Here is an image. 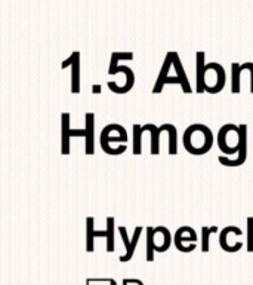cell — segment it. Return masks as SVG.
<instances>
[{
    "instance_id": "cell-1",
    "label": "cell",
    "mask_w": 253,
    "mask_h": 285,
    "mask_svg": "<svg viewBox=\"0 0 253 285\" xmlns=\"http://www.w3.org/2000/svg\"><path fill=\"white\" fill-rule=\"evenodd\" d=\"M165 85H179L182 93H185V94L192 93V88H191L187 73L184 70L182 61H181L178 52H175V51H170L166 54L160 73L157 76V81L153 87V94H160L163 91Z\"/></svg>"
},
{
    "instance_id": "cell-2",
    "label": "cell",
    "mask_w": 253,
    "mask_h": 285,
    "mask_svg": "<svg viewBox=\"0 0 253 285\" xmlns=\"http://www.w3.org/2000/svg\"><path fill=\"white\" fill-rule=\"evenodd\" d=\"M184 149L194 156L206 155L213 147V132L203 123H194L185 128L182 135Z\"/></svg>"
},
{
    "instance_id": "cell-3",
    "label": "cell",
    "mask_w": 253,
    "mask_h": 285,
    "mask_svg": "<svg viewBox=\"0 0 253 285\" xmlns=\"http://www.w3.org/2000/svg\"><path fill=\"white\" fill-rule=\"evenodd\" d=\"M129 135L125 126L119 123H110L102 128L99 135V144L104 153L110 156H119L123 155L127 150Z\"/></svg>"
},
{
    "instance_id": "cell-4",
    "label": "cell",
    "mask_w": 253,
    "mask_h": 285,
    "mask_svg": "<svg viewBox=\"0 0 253 285\" xmlns=\"http://www.w3.org/2000/svg\"><path fill=\"white\" fill-rule=\"evenodd\" d=\"M110 76H117L116 81L107 82V87L111 93L114 94H126L135 87V73L130 67L127 66H117L114 69H108L107 72Z\"/></svg>"
},
{
    "instance_id": "cell-5",
    "label": "cell",
    "mask_w": 253,
    "mask_h": 285,
    "mask_svg": "<svg viewBox=\"0 0 253 285\" xmlns=\"http://www.w3.org/2000/svg\"><path fill=\"white\" fill-rule=\"evenodd\" d=\"M225 84H227V75L222 64L207 63L204 67V76H203L204 91L209 94H218L225 88Z\"/></svg>"
},
{
    "instance_id": "cell-6",
    "label": "cell",
    "mask_w": 253,
    "mask_h": 285,
    "mask_svg": "<svg viewBox=\"0 0 253 285\" xmlns=\"http://www.w3.org/2000/svg\"><path fill=\"white\" fill-rule=\"evenodd\" d=\"M117 232L123 241V247H125V254H122L119 257V260L122 263H126V262H130L135 256V251H136V247L139 244V238H142V226H136L135 230H133V235L132 238L127 235V229L125 226H117Z\"/></svg>"
},
{
    "instance_id": "cell-7",
    "label": "cell",
    "mask_w": 253,
    "mask_h": 285,
    "mask_svg": "<svg viewBox=\"0 0 253 285\" xmlns=\"http://www.w3.org/2000/svg\"><path fill=\"white\" fill-rule=\"evenodd\" d=\"M198 236L197 232L190 226H181L173 235V244L181 253H192L197 248Z\"/></svg>"
},
{
    "instance_id": "cell-8",
    "label": "cell",
    "mask_w": 253,
    "mask_h": 285,
    "mask_svg": "<svg viewBox=\"0 0 253 285\" xmlns=\"http://www.w3.org/2000/svg\"><path fill=\"white\" fill-rule=\"evenodd\" d=\"M243 235V230L239 226H225L219 232V245L227 253H237L242 250L243 242L239 239Z\"/></svg>"
},
{
    "instance_id": "cell-9",
    "label": "cell",
    "mask_w": 253,
    "mask_h": 285,
    "mask_svg": "<svg viewBox=\"0 0 253 285\" xmlns=\"http://www.w3.org/2000/svg\"><path fill=\"white\" fill-rule=\"evenodd\" d=\"M71 67V91L80 93V52H73L65 61L61 63V69Z\"/></svg>"
},
{
    "instance_id": "cell-10",
    "label": "cell",
    "mask_w": 253,
    "mask_h": 285,
    "mask_svg": "<svg viewBox=\"0 0 253 285\" xmlns=\"http://www.w3.org/2000/svg\"><path fill=\"white\" fill-rule=\"evenodd\" d=\"M153 239L156 253H166L173 242V236L166 226H156L153 232Z\"/></svg>"
},
{
    "instance_id": "cell-11",
    "label": "cell",
    "mask_w": 253,
    "mask_h": 285,
    "mask_svg": "<svg viewBox=\"0 0 253 285\" xmlns=\"http://www.w3.org/2000/svg\"><path fill=\"white\" fill-rule=\"evenodd\" d=\"M71 152V116L70 113L61 114V153L70 155Z\"/></svg>"
},
{
    "instance_id": "cell-12",
    "label": "cell",
    "mask_w": 253,
    "mask_h": 285,
    "mask_svg": "<svg viewBox=\"0 0 253 285\" xmlns=\"http://www.w3.org/2000/svg\"><path fill=\"white\" fill-rule=\"evenodd\" d=\"M96 238H107V229L105 230L95 229V218L87 217L86 218V251L87 253L95 251V239Z\"/></svg>"
},
{
    "instance_id": "cell-13",
    "label": "cell",
    "mask_w": 253,
    "mask_h": 285,
    "mask_svg": "<svg viewBox=\"0 0 253 285\" xmlns=\"http://www.w3.org/2000/svg\"><path fill=\"white\" fill-rule=\"evenodd\" d=\"M84 119H86V125H84L86 147H84V152H86V155H93L95 153V114L86 113Z\"/></svg>"
},
{
    "instance_id": "cell-14",
    "label": "cell",
    "mask_w": 253,
    "mask_h": 285,
    "mask_svg": "<svg viewBox=\"0 0 253 285\" xmlns=\"http://www.w3.org/2000/svg\"><path fill=\"white\" fill-rule=\"evenodd\" d=\"M206 54L203 51H198L195 54V93L203 94L204 87H203V76H204V67H206Z\"/></svg>"
},
{
    "instance_id": "cell-15",
    "label": "cell",
    "mask_w": 253,
    "mask_h": 285,
    "mask_svg": "<svg viewBox=\"0 0 253 285\" xmlns=\"http://www.w3.org/2000/svg\"><path fill=\"white\" fill-rule=\"evenodd\" d=\"M150 132L151 134V147L150 152L153 156H157L160 153V140L163 135V128L162 126H156L154 123H147L144 125V132Z\"/></svg>"
},
{
    "instance_id": "cell-16",
    "label": "cell",
    "mask_w": 253,
    "mask_h": 285,
    "mask_svg": "<svg viewBox=\"0 0 253 285\" xmlns=\"http://www.w3.org/2000/svg\"><path fill=\"white\" fill-rule=\"evenodd\" d=\"M242 91V76H240V64H231V93L239 94Z\"/></svg>"
},
{
    "instance_id": "cell-17",
    "label": "cell",
    "mask_w": 253,
    "mask_h": 285,
    "mask_svg": "<svg viewBox=\"0 0 253 285\" xmlns=\"http://www.w3.org/2000/svg\"><path fill=\"white\" fill-rule=\"evenodd\" d=\"M142 135H144V126L139 125V123H135L133 125V146H132V150H133V155H141L142 153Z\"/></svg>"
},
{
    "instance_id": "cell-18",
    "label": "cell",
    "mask_w": 253,
    "mask_h": 285,
    "mask_svg": "<svg viewBox=\"0 0 253 285\" xmlns=\"http://www.w3.org/2000/svg\"><path fill=\"white\" fill-rule=\"evenodd\" d=\"M219 229L216 226H203L201 227V251L207 253L209 251V241L213 233H216Z\"/></svg>"
},
{
    "instance_id": "cell-19",
    "label": "cell",
    "mask_w": 253,
    "mask_h": 285,
    "mask_svg": "<svg viewBox=\"0 0 253 285\" xmlns=\"http://www.w3.org/2000/svg\"><path fill=\"white\" fill-rule=\"evenodd\" d=\"M114 232H116V224H114V217L107 218V251L113 253L114 251Z\"/></svg>"
},
{
    "instance_id": "cell-20",
    "label": "cell",
    "mask_w": 253,
    "mask_h": 285,
    "mask_svg": "<svg viewBox=\"0 0 253 285\" xmlns=\"http://www.w3.org/2000/svg\"><path fill=\"white\" fill-rule=\"evenodd\" d=\"M153 232H154V226H150V227L145 229V233H147V253H145L147 262H154V253H156V248H154Z\"/></svg>"
},
{
    "instance_id": "cell-21",
    "label": "cell",
    "mask_w": 253,
    "mask_h": 285,
    "mask_svg": "<svg viewBox=\"0 0 253 285\" xmlns=\"http://www.w3.org/2000/svg\"><path fill=\"white\" fill-rule=\"evenodd\" d=\"M133 60V52H113L110 58V66L108 69H114L120 66V61H132Z\"/></svg>"
},
{
    "instance_id": "cell-22",
    "label": "cell",
    "mask_w": 253,
    "mask_h": 285,
    "mask_svg": "<svg viewBox=\"0 0 253 285\" xmlns=\"http://www.w3.org/2000/svg\"><path fill=\"white\" fill-rule=\"evenodd\" d=\"M246 227H248V253H253V217H248L246 220Z\"/></svg>"
},
{
    "instance_id": "cell-23",
    "label": "cell",
    "mask_w": 253,
    "mask_h": 285,
    "mask_svg": "<svg viewBox=\"0 0 253 285\" xmlns=\"http://www.w3.org/2000/svg\"><path fill=\"white\" fill-rule=\"evenodd\" d=\"M86 285H117L113 278H87Z\"/></svg>"
},
{
    "instance_id": "cell-24",
    "label": "cell",
    "mask_w": 253,
    "mask_h": 285,
    "mask_svg": "<svg viewBox=\"0 0 253 285\" xmlns=\"http://www.w3.org/2000/svg\"><path fill=\"white\" fill-rule=\"evenodd\" d=\"M122 285H144V283L141 280H136V278H132V280L126 278L122 281Z\"/></svg>"
},
{
    "instance_id": "cell-25",
    "label": "cell",
    "mask_w": 253,
    "mask_h": 285,
    "mask_svg": "<svg viewBox=\"0 0 253 285\" xmlns=\"http://www.w3.org/2000/svg\"><path fill=\"white\" fill-rule=\"evenodd\" d=\"M92 93H93V94H101V93H102V87H101L99 84L92 85Z\"/></svg>"
}]
</instances>
